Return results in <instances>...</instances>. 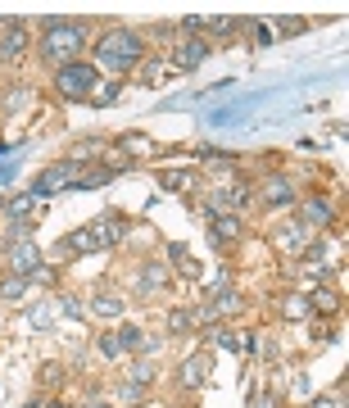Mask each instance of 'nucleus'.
I'll return each mask as SVG.
<instances>
[{"instance_id": "nucleus-29", "label": "nucleus", "mask_w": 349, "mask_h": 408, "mask_svg": "<svg viewBox=\"0 0 349 408\" xmlns=\"http://www.w3.org/2000/svg\"><path fill=\"white\" fill-rule=\"evenodd\" d=\"M64 318H82V304H77V295H64Z\"/></svg>"}, {"instance_id": "nucleus-32", "label": "nucleus", "mask_w": 349, "mask_h": 408, "mask_svg": "<svg viewBox=\"0 0 349 408\" xmlns=\"http://www.w3.org/2000/svg\"><path fill=\"white\" fill-rule=\"evenodd\" d=\"M182 182H186V172H163V186H168V191H177Z\"/></svg>"}, {"instance_id": "nucleus-2", "label": "nucleus", "mask_w": 349, "mask_h": 408, "mask_svg": "<svg viewBox=\"0 0 349 408\" xmlns=\"http://www.w3.org/2000/svg\"><path fill=\"white\" fill-rule=\"evenodd\" d=\"M145 60V41L137 32H128V27H118V32H104L100 46H95V64L114 68V73H128V68H137Z\"/></svg>"}, {"instance_id": "nucleus-14", "label": "nucleus", "mask_w": 349, "mask_h": 408, "mask_svg": "<svg viewBox=\"0 0 349 408\" xmlns=\"http://www.w3.org/2000/svg\"><path fill=\"white\" fill-rule=\"evenodd\" d=\"M168 259L177 264V272H182V277H200V264H196V254H191V250L182 245V240H172V245H168Z\"/></svg>"}, {"instance_id": "nucleus-10", "label": "nucleus", "mask_w": 349, "mask_h": 408, "mask_svg": "<svg viewBox=\"0 0 349 408\" xmlns=\"http://www.w3.org/2000/svg\"><path fill=\"white\" fill-rule=\"evenodd\" d=\"M205 372H209V358L205 354H196V358H186V363H182V390H200V386H205Z\"/></svg>"}, {"instance_id": "nucleus-20", "label": "nucleus", "mask_w": 349, "mask_h": 408, "mask_svg": "<svg viewBox=\"0 0 349 408\" xmlns=\"http://www.w3.org/2000/svg\"><path fill=\"white\" fill-rule=\"evenodd\" d=\"M281 313H286V318H308V313H313V304H308V299H299V295H290L286 304H281Z\"/></svg>"}, {"instance_id": "nucleus-9", "label": "nucleus", "mask_w": 349, "mask_h": 408, "mask_svg": "<svg viewBox=\"0 0 349 408\" xmlns=\"http://www.w3.org/2000/svg\"><path fill=\"white\" fill-rule=\"evenodd\" d=\"M27 46V32L23 23H5V32H0V60H18Z\"/></svg>"}, {"instance_id": "nucleus-36", "label": "nucleus", "mask_w": 349, "mask_h": 408, "mask_svg": "<svg viewBox=\"0 0 349 408\" xmlns=\"http://www.w3.org/2000/svg\"><path fill=\"white\" fill-rule=\"evenodd\" d=\"M254 408H277V395H273V390H268V395H259Z\"/></svg>"}, {"instance_id": "nucleus-25", "label": "nucleus", "mask_w": 349, "mask_h": 408, "mask_svg": "<svg viewBox=\"0 0 349 408\" xmlns=\"http://www.w3.org/2000/svg\"><path fill=\"white\" fill-rule=\"evenodd\" d=\"M213 345L218 349H240V336L236 332H213Z\"/></svg>"}, {"instance_id": "nucleus-12", "label": "nucleus", "mask_w": 349, "mask_h": 408, "mask_svg": "<svg viewBox=\"0 0 349 408\" xmlns=\"http://www.w3.org/2000/svg\"><path fill=\"white\" fill-rule=\"evenodd\" d=\"M264 204H268V209H286V204H295V186H290L286 177H273L264 186Z\"/></svg>"}, {"instance_id": "nucleus-7", "label": "nucleus", "mask_w": 349, "mask_h": 408, "mask_svg": "<svg viewBox=\"0 0 349 408\" xmlns=\"http://www.w3.org/2000/svg\"><path fill=\"white\" fill-rule=\"evenodd\" d=\"M205 55H209V46L200 41V36H186V41L172 50V68H177V73H191V68L205 64Z\"/></svg>"}, {"instance_id": "nucleus-22", "label": "nucleus", "mask_w": 349, "mask_h": 408, "mask_svg": "<svg viewBox=\"0 0 349 408\" xmlns=\"http://www.w3.org/2000/svg\"><path fill=\"white\" fill-rule=\"evenodd\" d=\"M128 381H132V386H150V381H154V367H150V363H145V358H141V363H132Z\"/></svg>"}, {"instance_id": "nucleus-4", "label": "nucleus", "mask_w": 349, "mask_h": 408, "mask_svg": "<svg viewBox=\"0 0 349 408\" xmlns=\"http://www.w3.org/2000/svg\"><path fill=\"white\" fill-rule=\"evenodd\" d=\"M73 182H77V159H64V163L46 168L41 177L32 182V196L46 200V196H55V191H73Z\"/></svg>"}, {"instance_id": "nucleus-28", "label": "nucleus", "mask_w": 349, "mask_h": 408, "mask_svg": "<svg viewBox=\"0 0 349 408\" xmlns=\"http://www.w3.org/2000/svg\"><path fill=\"white\" fill-rule=\"evenodd\" d=\"M159 73H163V64H159V60H150V64H145V73H141V77H145V86H154V82H159Z\"/></svg>"}, {"instance_id": "nucleus-38", "label": "nucleus", "mask_w": 349, "mask_h": 408, "mask_svg": "<svg viewBox=\"0 0 349 408\" xmlns=\"http://www.w3.org/2000/svg\"><path fill=\"white\" fill-rule=\"evenodd\" d=\"M313 408H341V404H336V400H317Z\"/></svg>"}, {"instance_id": "nucleus-23", "label": "nucleus", "mask_w": 349, "mask_h": 408, "mask_svg": "<svg viewBox=\"0 0 349 408\" xmlns=\"http://www.w3.org/2000/svg\"><path fill=\"white\" fill-rule=\"evenodd\" d=\"M205 27H209V32H218V36H231L240 27V18H205Z\"/></svg>"}, {"instance_id": "nucleus-13", "label": "nucleus", "mask_w": 349, "mask_h": 408, "mask_svg": "<svg viewBox=\"0 0 349 408\" xmlns=\"http://www.w3.org/2000/svg\"><path fill=\"white\" fill-rule=\"evenodd\" d=\"M213 245H222V240H236L240 236V218L236 213H213Z\"/></svg>"}, {"instance_id": "nucleus-31", "label": "nucleus", "mask_w": 349, "mask_h": 408, "mask_svg": "<svg viewBox=\"0 0 349 408\" xmlns=\"http://www.w3.org/2000/svg\"><path fill=\"white\" fill-rule=\"evenodd\" d=\"M41 381H46V386H60V381H64V367H55V363H50V367L41 372Z\"/></svg>"}, {"instance_id": "nucleus-30", "label": "nucleus", "mask_w": 349, "mask_h": 408, "mask_svg": "<svg viewBox=\"0 0 349 408\" xmlns=\"http://www.w3.org/2000/svg\"><path fill=\"white\" fill-rule=\"evenodd\" d=\"M200 27H205V18H200V14H191V18H182V32H186V36H196V32H200Z\"/></svg>"}, {"instance_id": "nucleus-26", "label": "nucleus", "mask_w": 349, "mask_h": 408, "mask_svg": "<svg viewBox=\"0 0 349 408\" xmlns=\"http://www.w3.org/2000/svg\"><path fill=\"white\" fill-rule=\"evenodd\" d=\"M95 104H109V100H118V82H109V86H100V91L91 95Z\"/></svg>"}, {"instance_id": "nucleus-17", "label": "nucleus", "mask_w": 349, "mask_h": 408, "mask_svg": "<svg viewBox=\"0 0 349 408\" xmlns=\"http://www.w3.org/2000/svg\"><path fill=\"white\" fill-rule=\"evenodd\" d=\"M91 313H100V318H123V299L118 295H95V304H91Z\"/></svg>"}, {"instance_id": "nucleus-24", "label": "nucleus", "mask_w": 349, "mask_h": 408, "mask_svg": "<svg viewBox=\"0 0 349 408\" xmlns=\"http://www.w3.org/2000/svg\"><path fill=\"white\" fill-rule=\"evenodd\" d=\"M159 281H163V268H159V264H145V272H141V290L159 286Z\"/></svg>"}, {"instance_id": "nucleus-8", "label": "nucleus", "mask_w": 349, "mask_h": 408, "mask_svg": "<svg viewBox=\"0 0 349 408\" xmlns=\"http://www.w3.org/2000/svg\"><path fill=\"white\" fill-rule=\"evenodd\" d=\"M336 218V209H331V200H308V204H299V227H327V222Z\"/></svg>"}, {"instance_id": "nucleus-5", "label": "nucleus", "mask_w": 349, "mask_h": 408, "mask_svg": "<svg viewBox=\"0 0 349 408\" xmlns=\"http://www.w3.org/2000/svg\"><path fill=\"white\" fill-rule=\"evenodd\" d=\"M86 231L95 236V245H118V240L128 236V218H123V213H100Z\"/></svg>"}, {"instance_id": "nucleus-15", "label": "nucleus", "mask_w": 349, "mask_h": 408, "mask_svg": "<svg viewBox=\"0 0 349 408\" xmlns=\"http://www.w3.org/2000/svg\"><path fill=\"white\" fill-rule=\"evenodd\" d=\"M36 209H41V200H36L32 191H27V196H18V200H9V218H14V222H32Z\"/></svg>"}, {"instance_id": "nucleus-18", "label": "nucleus", "mask_w": 349, "mask_h": 408, "mask_svg": "<svg viewBox=\"0 0 349 408\" xmlns=\"http://www.w3.org/2000/svg\"><path fill=\"white\" fill-rule=\"evenodd\" d=\"M114 340H118V349H123V354H128V349H141V332H137V327H118V332H114Z\"/></svg>"}, {"instance_id": "nucleus-6", "label": "nucleus", "mask_w": 349, "mask_h": 408, "mask_svg": "<svg viewBox=\"0 0 349 408\" xmlns=\"http://www.w3.org/2000/svg\"><path fill=\"white\" fill-rule=\"evenodd\" d=\"M36 268H41V250H36L32 240H14V245H9V272H14V277H32Z\"/></svg>"}, {"instance_id": "nucleus-35", "label": "nucleus", "mask_w": 349, "mask_h": 408, "mask_svg": "<svg viewBox=\"0 0 349 408\" xmlns=\"http://www.w3.org/2000/svg\"><path fill=\"white\" fill-rule=\"evenodd\" d=\"M118 395H123V400H137V395H141V386H132V381H123V386H118Z\"/></svg>"}, {"instance_id": "nucleus-39", "label": "nucleus", "mask_w": 349, "mask_h": 408, "mask_svg": "<svg viewBox=\"0 0 349 408\" xmlns=\"http://www.w3.org/2000/svg\"><path fill=\"white\" fill-rule=\"evenodd\" d=\"M46 408H69V404H60V400H55V404H46Z\"/></svg>"}, {"instance_id": "nucleus-37", "label": "nucleus", "mask_w": 349, "mask_h": 408, "mask_svg": "<svg viewBox=\"0 0 349 408\" xmlns=\"http://www.w3.org/2000/svg\"><path fill=\"white\" fill-rule=\"evenodd\" d=\"M86 408H114L109 400H86Z\"/></svg>"}, {"instance_id": "nucleus-16", "label": "nucleus", "mask_w": 349, "mask_h": 408, "mask_svg": "<svg viewBox=\"0 0 349 408\" xmlns=\"http://www.w3.org/2000/svg\"><path fill=\"white\" fill-rule=\"evenodd\" d=\"M60 250H64V254H86V250H100V245H95V236L82 227V231H73V236H64Z\"/></svg>"}, {"instance_id": "nucleus-34", "label": "nucleus", "mask_w": 349, "mask_h": 408, "mask_svg": "<svg viewBox=\"0 0 349 408\" xmlns=\"http://www.w3.org/2000/svg\"><path fill=\"white\" fill-rule=\"evenodd\" d=\"M281 32H304V18H281Z\"/></svg>"}, {"instance_id": "nucleus-19", "label": "nucleus", "mask_w": 349, "mask_h": 408, "mask_svg": "<svg viewBox=\"0 0 349 408\" xmlns=\"http://www.w3.org/2000/svg\"><path fill=\"white\" fill-rule=\"evenodd\" d=\"M186 327H196V318H191V308H172V313H168V332H172V336H182V332H186Z\"/></svg>"}, {"instance_id": "nucleus-1", "label": "nucleus", "mask_w": 349, "mask_h": 408, "mask_svg": "<svg viewBox=\"0 0 349 408\" xmlns=\"http://www.w3.org/2000/svg\"><path fill=\"white\" fill-rule=\"evenodd\" d=\"M86 41V23H73V18H50L46 23V36H41V60L64 68L77 60V50H82Z\"/></svg>"}, {"instance_id": "nucleus-21", "label": "nucleus", "mask_w": 349, "mask_h": 408, "mask_svg": "<svg viewBox=\"0 0 349 408\" xmlns=\"http://www.w3.org/2000/svg\"><path fill=\"white\" fill-rule=\"evenodd\" d=\"M27 290V277H5L0 281V299H18Z\"/></svg>"}, {"instance_id": "nucleus-33", "label": "nucleus", "mask_w": 349, "mask_h": 408, "mask_svg": "<svg viewBox=\"0 0 349 408\" xmlns=\"http://www.w3.org/2000/svg\"><path fill=\"white\" fill-rule=\"evenodd\" d=\"M313 304H317V308H331V304H336V295H331V290H317Z\"/></svg>"}, {"instance_id": "nucleus-3", "label": "nucleus", "mask_w": 349, "mask_h": 408, "mask_svg": "<svg viewBox=\"0 0 349 408\" xmlns=\"http://www.w3.org/2000/svg\"><path fill=\"white\" fill-rule=\"evenodd\" d=\"M95 82H100V77H95V64L73 60V64L55 68V95H60V100H91Z\"/></svg>"}, {"instance_id": "nucleus-27", "label": "nucleus", "mask_w": 349, "mask_h": 408, "mask_svg": "<svg viewBox=\"0 0 349 408\" xmlns=\"http://www.w3.org/2000/svg\"><path fill=\"white\" fill-rule=\"evenodd\" d=\"M100 354H104V358H118V354H123L118 340H114V332H109V336H100Z\"/></svg>"}, {"instance_id": "nucleus-11", "label": "nucleus", "mask_w": 349, "mask_h": 408, "mask_svg": "<svg viewBox=\"0 0 349 408\" xmlns=\"http://www.w3.org/2000/svg\"><path fill=\"white\" fill-rule=\"evenodd\" d=\"M245 200H249V191L236 182V186H218V191H213V204H209V209H213V213H222V209L231 213V209H240Z\"/></svg>"}]
</instances>
